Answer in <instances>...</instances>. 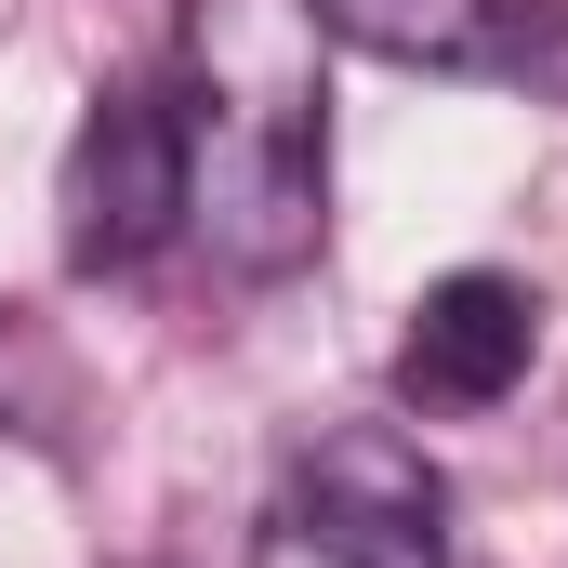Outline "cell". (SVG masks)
Here are the masks:
<instances>
[{"label":"cell","instance_id":"cell-1","mask_svg":"<svg viewBox=\"0 0 568 568\" xmlns=\"http://www.w3.org/2000/svg\"><path fill=\"white\" fill-rule=\"evenodd\" d=\"M317 0H199L185 27V225L225 278H291L331 239V67Z\"/></svg>","mask_w":568,"mask_h":568},{"label":"cell","instance_id":"cell-2","mask_svg":"<svg viewBox=\"0 0 568 568\" xmlns=\"http://www.w3.org/2000/svg\"><path fill=\"white\" fill-rule=\"evenodd\" d=\"M449 489L397 424H331L291 463L252 568H449Z\"/></svg>","mask_w":568,"mask_h":568},{"label":"cell","instance_id":"cell-3","mask_svg":"<svg viewBox=\"0 0 568 568\" xmlns=\"http://www.w3.org/2000/svg\"><path fill=\"white\" fill-rule=\"evenodd\" d=\"M53 212H67V265L80 278H133L145 252H172L185 239V120H172V93L106 80L80 145H67V199Z\"/></svg>","mask_w":568,"mask_h":568},{"label":"cell","instance_id":"cell-4","mask_svg":"<svg viewBox=\"0 0 568 568\" xmlns=\"http://www.w3.org/2000/svg\"><path fill=\"white\" fill-rule=\"evenodd\" d=\"M317 27L424 80H568V0H317Z\"/></svg>","mask_w":568,"mask_h":568},{"label":"cell","instance_id":"cell-5","mask_svg":"<svg viewBox=\"0 0 568 568\" xmlns=\"http://www.w3.org/2000/svg\"><path fill=\"white\" fill-rule=\"evenodd\" d=\"M529 357H542V291L503 278V265H463L397 331V397L410 410H503L529 384Z\"/></svg>","mask_w":568,"mask_h":568}]
</instances>
